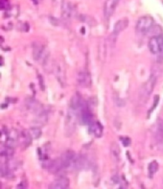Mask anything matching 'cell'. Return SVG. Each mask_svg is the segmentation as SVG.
<instances>
[{"label":"cell","instance_id":"2e32d148","mask_svg":"<svg viewBox=\"0 0 163 189\" xmlns=\"http://www.w3.org/2000/svg\"><path fill=\"white\" fill-rule=\"evenodd\" d=\"M89 131L91 132L96 137H101L103 135L104 128H103L102 124L99 121H93L91 124L89 125Z\"/></svg>","mask_w":163,"mask_h":189},{"label":"cell","instance_id":"7c38bea8","mask_svg":"<svg viewBox=\"0 0 163 189\" xmlns=\"http://www.w3.org/2000/svg\"><path fill=\"white\" fill-rule=\"evenodd\" d=\"M61 12H62V17L64 19H70L72 18L74 15V7L71 4V2L64 0L61 4Z\"/></svg>","mask_w":163,"mask_h":189},{"label":"cell","instance_id":"f546056e","mask_svg":"<svg viewBox=\"0 0 163 189\" xmlns=\"http://www.w3.org/2000/svg\"><path fill=\"white\" fill-rule=\"evenodd\" d=\"M27 186H28L27 181H26V179H23V181L17 185V188H27Z\"/></svg>","mask_w":163,"mask_h":189},{"label":"cell","instance_id":"4316f807","mask_svg":"<svg viewBox=\"0 0 163 189\" xmlns=\"http://www.w3.org/2000/svg\"><path fill=\"white\" fill-rule=\"evenodd\" d=\"M114 103L117 107H124L126 104H125V100L121 99L118 95L114 96Z\"/></svg>","mask_w":163,"mask_h":189},{"label":"cell","instance_id":"83f0119b","mask_svg":"<svg viewBox=\"0 0 163 189\" xmlns=\"http://www.w3.org/2000/svg\"><path fill=\"white\" fill-rule=\"evenodd\" d=\"M1 9L8 10L9 9V0H1Z\"/></svg>","mask_w":163,"mask_h":189},{"label":"cell","instance_id":"e0dca14e","mask_svg":"<svg viewBox=\"0 0 163 189\" xmlns=\"http://www.w3.org/2000/svg\"><path fill=\"white\" fill-rule=\"evenodd\" d=\"M32 136L29 132L26 131H22L21 134H19V143L23 148H27L29 147L31 144H32Z\"/></svg>","mask_w":163,"mask_h":189},{"label":"cell","instance_id":"7a4b0ae2","mask_svg":"<svg viewBox=\"0 0 163 189\" xmlns=\"http://www.w3.org/2000/svg\"><path fill=\"white\" fill-rule=\"evenodd\" d=\"M156 79H157L156 75L152 74L151 76H150V78L147 80L146 83L143 84L142 87H141L139 98L142 102H146V101L149 99V97L152 94L153 90L155 89V87L156 84Z\"/></svg>","mask_w":163,"mask_h":189},{"label":"cell","instance_id":"484cf974","mask_svg":"<svg viewBox=\"0 0 163 189\" xmlns=\"http://www.w3.org/2000/svg\"><path fill=\"white\" fill-rule=\"evenodd\" d=\"M158 102H159V96L158 95H155V101H153V106L151 107V109H149V111H148V117H150V115H151V113L155 111V109L157 107L158 105Z\"/></svg>","mask_w":163,"mask_h":189},{"label":"cell","instance_id":"d4e9b609","mask_svg":"<svg viewBox=\"0 0 163 189\" xmlns=\"http://www.w3.org/2000/svg\"><path fill=\"white\" fill-rule=\"evenodd\" d=\"M17 142H18V140L14 139V138L8 137V136H7V139L5 140V145H7V146H9V147L15 148V147L17 145Z\"/></svg>","mask_w":163,"mask_h":189},{"label":"cell","instance_id":"4fadbf2b","mask_svg":"<svg viewBox=\"0 0 163 189\" xmlns=\"http://www.w3.org/2000/svg\"><path fill=\"white\" fill-rule=\"evenodd\" d=\"M69 179L65 177H61L54 181L49 185L50 189H67L69 188Z\"/></svg>","mask_w":163,"mask_h":189},{"label":"cell","instance_id":"d6986e66","mask_svg":"<svg viewBox=\"0 0 163 189\" xmlns=\"http://www.w3.org/2000/svg\"><path fill=\"white\" fill-rule=\"evenodd\" d=\"M14 154H15L14 148L9 147L5 144L1 147V150H0V155H1L2 157H6V159H8V157H11L12 155H14Z\"/></svg>","mask_w":163,"mask_h":189},{"label":"cell","instance_id":"5b68a950","mask_svg":"<svg viewBox=\"0 0 163 189\" xmlns=\"http://www.w3.org/2000/svg\"><path fill=\"white\" fill-rule=\"evenodd\" d=\"M148 46L152 54L157 55L163 49V35L152 37L149 40Z\"/></svg>","mask_w":163,"mask_h":189},{"label":"cell","instance_id":"9a60e30c","mask_svg":"<svg viewBox=\"0 0 163 189\" xmlns=\"http://www.w3.org/2000/svg\"><path fill=\"white\" fill-rule=\"evenodd\" d=\"M128 26V18H121L120 20H118L116 23L114 24V28H113V36H118L122 31H124L126 28Z\"/></svg>","mask_w":163,"mask_h":189},{"label":"cell","instance_id":"44dd1931","mask_svg":"<svg viewBox=\"0 0 163 189\" xmlns=\"http://www.w3.org/2000/svg\"><path fill=\"white\" fill-rule=\"evenodd\" d=\"M47 120H48V115L45 111H43L39 114L37 115V118L35 119V122L37 125H45L47 123Z\"/></svg>","mask_w":163,"mask_h":189},{"label":"cell","instance_id":"9c48e42d","mask_svg":"<svg viewBox=\"0 0 163 189\" xmlns=\"http://www.w3.org/2000/svg\"><path fill=\"white\" fill-rule=\"evenodd\" d=\"M26 107L30 111L36 113L37 115L44 111L43 106L33 97H29V98L26 99Z\"/></svg>","mask_w":163,"mask_h":189},{"label":"cell","instance_id":"7402d4cb","mask_svg":"<svg viewBox=\"0 0 163 189\" xmlns=\"http://www.w3.org/2000/svg\"><path fill=\"white\" fill-rule=\"evenodd\" d=\"M29 133L33 139H37V138H39L41 136L42 132H41V129L39 127H33L29 130Z\"/></svg>","mask_w":163,"mask_h":189},{"label":"cell","instance_id":"4dcf8cb0","mask_svg":"<svg viewBox=\"0 0 163 189\" xmlns=\"http://www.w3.org/2000/svg\"><path fill=\"white\" fill-rule=\"evenodd\" d=\"M33 1H34V3H35V4H37V0H33Z\"/></svg>","mask_w":163,"mask_h":189},{"label":"cell","instance_id":"603a6c76","mask_svg":"<svg viewBox=\"0 0 163 189\" xmlns=\"http://www.w3.org/2000/svg\"><path fill=\"white\" fill-rule=\"evenodd\" d=\"M157 170H158V163L156 162L155 160V161H152V162L149 164V166H148V171H149L150 176L155 174V173L157 172Z\"/></svg>","mask_w":163,"mask_h":189},{"label":"cell","instance_id":"30bf717a","mask_svg":"<svg viewBox=\"0 0 163 189\" xmlns=\"http://www.w3.org/2000/svg\"><path fill=\"white\" fill-rule=\"evenodd\" d=\"M86 103L84 102V100L83 99V97H82L79 93H76L74 94L73 97L71 98L70 100V105L69 107L72 109H74L75 111H81L82 109H83L84 107H86Z\"/></svg>","mask_w":163,"mask_h":189},{"label":"cell","instance_id":"ac0fdd59","mask_svg":"<svg viewBox=\"0 0 163 189\" xmlns=\"http://www.w3.org/2000/svg\"><path fill=\"white\" fill-rule=\"evenodd\" d=\"M111 156L112 159L114 160L115 162H118L119 159H120V148H119L118 144L113 142L111 146Z\"/></svg>","mask_w":163,"mask_h":189},{"label":"cell","instance_id":"f1b7e54d","mask_svg":"<svg viewBox=\"0 0 163 189\" xmlns=\"http://www.w3.org/2000/svg\"><path fill=\"white\" fill-rule=\"evenodd\" d=\"M120 139H121L122 143H123V145L125 147H128V145L131 144V139L128 137H121Z\"/></svg>","mask_w":163,"mask_h":189},{"label":"cell","instance_id":"ba28073f","mask_svg":"<svg viewBox=\"0 0 163 189\" xmlns=\"http://www.w3.org/2000/svg\"><path fill=\"white\" fill-rule=\"evenodd\" d=\"M54 68V73L55 76L59 81V83L61 84V87L65 86V68L64 65L61 62H56V64L53 66Z\"/></svg>","mask_w":163,"mask_h":189},{"label":"cell","instance_id":"6da1fadb","mask_svg":"<svg viewBox=\"0 0 163 189\" xmlns=\"http://www.w3.org/2000/svg\"><path fill=\"white\" fill-rule=\"evenodd\" d=\"M79 113V111H75L74 109L69 107L64 123V133L66 136H71L75 133V131H76V124Z\"/></svg>","mask_w":163,"mask_h":189},{"label":"cell","instance_id":"277c9868","mask_svg":"<svg viewBox=\"0 0 163 189\" xmlns=\"http://www.w3.org/2000/svg\"><path fill=\"white\" fill-rule=\"evenodd\" d=\"M49 57L44 45L39 42H35L33 45V58L36 62H45Z\"/></svg>","mask_w":163,"mask_h":189},{"label":"cell","instance_id":"8fae6325","mask_svg":"<svg viewBox=\"0 0 163 189\" xmlns=\"http://www.w3.org/2000/svg\"><path fill=\"white\" fill-rule=\"evenodd\" d=\"M119 0H106L104 4V15L106 19H109V17L113 15V12L118 5Z\"/></svg>","mask_w":163,"mask_h":189},{"label":"cell","instance_id":"cb8c5ba5","mask_svg":"<svg viewBox=\"0 0 163 189\" xmlns=\"http://www.w3.org/2000/svg\"><path fill=\"white\" fill-rule=\"evenodd\" d=\"M150 32L153 33V37H155V36H161V35H163L162 33V29L160 28V26L159 25H153V27L152 28L151 30H150ZM149 32V33H150Z\"/></svg>","mask_w":163,"mask_h":189},{"label":"cell","instance_id":"52a82bcc","mask_svg":"<svg viewBox=\"0 0 163 189\" xmlns=\"http://www.w3.org/2000/svg\"><path fill=\"white\" fill-rule=\"evenodd\" d=\"M77 83L79 86L83 87H90L92 84L90 74L86 70L79 71L77 74Z\"/></svg>","mask_w":163,"mask_h":189},{"label":"cell","instance_id":"3957f363","mask_svg":"<svg viewBox=\"0 0 163 189\" xmlns=\"http://www.w3.org/2000/svg\"><path fill=\"white\" fill-rule=\"evenodd\" d=\"M155 25V20L152 17L149 15H145V17H141L138 20H137L135 25V30L137 34L145 35L150 32Z\"/></svg>","mask_w":163,"mask_h":189},{"label":"cell","instance_id":"5bb4252c","mask_svg":"<svg viewBox=\"0 0 163 189\" xmlns=\"http://www.w3.org/2000/svg\"><path fill=\"white\" fill-rule=\"evenodd\" d=\"M80 116L82 119V122L84 123V125H90L93 122V115L91 111H89L88 107H84V108L80 111Z\"/></svg>","mask_w":163,"mask_h":189},{"label":"cell","instance_id":"8992f818","mask_svg":"<svg viewBox=\"0 0 163 189\" xmlns=\"http://www.w3.org/2000/svg\"><path fill=\"white\" fill-rule=\"evenodd\" d=\"M76 157L77 155L73 151H66L64 154H62L61 156V159L62 164H64V169H73Z\"/></svg>","mask_w":163,"mask_h":189},{"label":"cell","instance_id":"ffe728a7","mask_svg":"<svg viewBox=\"0 0 163 189\" xmlns=\"http://www.w3.org/2000/svg\"><path fill=\"white\" fill-rule=\"evenodd\" d=\"M153 137H155V142L157 143L163 141V124L157 125V127L155 129V134H153Z\"/></svg>","mask_w":163,"mask_h":189}]
</instances>
